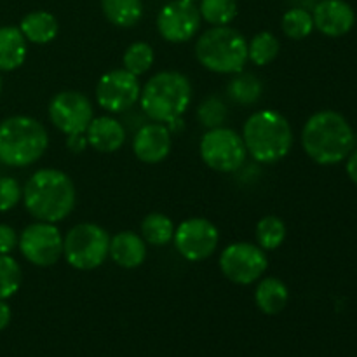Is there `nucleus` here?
Returning a JSON list of instances; mask_svg holds the SVG:
<instances>
[{
  "label": "nucleus",
  "instance_id": "nucleus-1",
  "mask_svg": "<svg viewBox=\"0 0 357 357\" xmlns=\"http://www.w3.org/2000/svg\"><path fill=\"white\" fill-rule=\"evenodd\" d=\"M26 211L38 222L59 223L73 211L77 201L72 178L59 169L35 171L23 190Z\"/></svg>",
  "mask_w": 357,
  "mask_h": 357
},
{
  "label": "nucleus",
  "instance_id": "nucleus-2",
  "mask_svg": "<svg viewBox=\"0 0 357 357\" xmlns=\"http://www.w3.org/2000/svg\"><path fill=\"white\" fill-rule=\"evenodd\" d=\"M354 143V129L335 110L316 112L302 129L303 150L321 166H333L347 159Z\"/></svg>",
  "mask_w": 357,
  "mask_h": 357
},
{
  "label": "nucleus",
  "instance_id": "nucleus-3",
  "mask_svg": "<svg viewBox=\"0 0 357 357\" xmlns=\"http://www.w3.org/2000/svg\"><path fill=\"white\" fill-rule=\"evenodd\" d=\"M248 153L260 164L284 159L293 146V129L288 119L275 110L255 112L243 128Z\"/></svg>",
  "mask_w": 357,
  "mask_h": 357
},
{
  "label": "nucleus",
  "instance_id": "nucleus-4",
  "mask_svg": "<svg viewBox=\"0 0 357 357\" xmlns=\"http://www.w3.org/2000/svg\"><path fill=\"white\" fill-rule=\"evenodd\" d=\"M192 101L190 80L180 72H159L143 86L139 103L143 112L160 124L181 119Z\"/></svg>",
  "mask_w": 357,
  "mask_h": 357
},
{
  "label": "nucleus",
  "instance_id": "nucleus-5",
  "mask_svg": "<svg viewBox=\"0 0 357 357\" xmlns=\"http://www.w3.org/2000/svg\"><path fill=\"white\" fill-rule=\"evenodd\" d=\"M47 146V131L33 117L14 115L0 122V164L31 166L44 155Z\"/></svg>",
  "mask_w": 357,
  "mask_h": 357
},
{
  "label": "nucleus",
  "instance_id": "nucleus-6",
  "mask_svg": "<svg viewBox=\"0 0 357 357\" xmlns=\"http://www.w3.org/2000/svg\"><path fill=\"white\" fill-rule=\"evenodd\" d=\"M195 56L209 72L236 75L248 63V42L241 31L229 24L213 26L195 42Z\"/></svg>",
  "mask_w": 357,
  "mask_h": 357
},
{
  "label": "nucleus",
  "instance_id": "nucleus-7",
  "mask_svg": "<svg viewBox=\"0 0 357 357\" xmlns=\"http://www.w3.org/2000/svg\"><path fill=\"white\" fill-rule=\"evenodd\" d=\"M110 237L96 223H79L63 237V257L77 271H94L108 258Z\"/></svg>",
  "mask_w": 357,
  "mask_h": 357
},
{
  "label": "nucleus",
  "instance_id": "nucleus-8",
  "mask_svg": "<svg viewBox=\"0 0 357 357\" xmlns=\"http://www.w3.org/2000/svg\"><path fill=\"white\" fill-rule=\"evenodd\" d=\"M201 159L211 169L218 173H234L246 162L248 150L243 136L234 129L215 128L209 129L199 145Z\"/></svg>",
  "mask_w": 357,
  "mask_h": 357
},
{
  "label": "nucleus",
  "instance_id": "nucleus-9",
  "mask_svg": "<svg viewBox=\"0 0 357 357\" xmlns=\"http://www.w3.org/2000/svg\"><path fill=\"white\" fill-rule=\"evenodd\" d=\"M268 260L258 244L234 243L220 255V271L229 281L248 286L265 274Z\"/></svg>",
  "mask_w": 357,
  "mask_h": 357
},
{
  "label": "nucleus",
  "instance_id": "nucleus-10",
  "mask_svg": "<svg viewBox=\"0 0 357 357\" xmlns=\"http://www.w3.org/2000/svg\"><path fill=\"white\" fill-rule=\"evenodd\" d=\"M24 260L37 267H51L63 257V236L54 223L37 222L28 225L17 239Z\"/></svg>",
  "mask_w": 357,
  "mask_h": 357
},
{
  "label": "nucleus",
  "instance_id": "nucleus-11",
  "mask_svg": "<svg viewBox=\"0 0 357 357\" xmlns=\"http://www.w3.org/2000/svg\"><path fill=\"white\" fill-rule=\"evenodd\" d=\"M49 119L63 135H82L94 119L93 103L79 91H63L49 103Z\"/></svg>",
  "mask_w": 357,
  "mask_h": 357
},
{
  "label": "nucleus",
  "instance_id": "nucleus-12",
  "mask_svg": "<svg viewBox=\"0 0 357 357\" xmlns=\"http://www.w3.org/2000/svg\"><path fill=\"white\" fill-rule=\"evenodd\" d=\"M174 246L188 261H202L211 257L220 244L215 223L206 218H188L174 229Z\"/></svg>",
  "mask_w": 357,
  "mask_h": 357
},
{
  "label": "nucleus",
  "instance_id": "nucleus-13",
  "mask_svg": "<svg viewBox=\"0 0 357 357\" xmlns=\"http://www.w3.org/2000/svg\"><path fill=\"white\" fill-rule=\"evenodd\" d=\"M142 87L138 77L126 68L112 70L105 73L96 86V101L103 110L110 114H122L128 108L135 107L139 100Z\"/></svg>",
  "mask_w": 357,
  "mask_h": 357
},
{
  "label": "nucleus",
  "instance_id": "nucleus-14",
  "mask_svg": "<svg viewBox=\"0 0 357 357\" xmlns=\"http://www.w3.org/2000/svg\"><path fill=\"white\" fill-rule=\"evenodd\" d=\"M201 13L195 2L173 0L157 14V30L164 40L171 44H183L195 37L201 28Z\"/></svg>",
  "mask_w": 357,
  "mask_h": 357
},
{
  "label": "nucleus",
  "instance_id": "nucleus-15",
  "mask_svg": "<svg viewBox=\"0 0 357 357\" xmlns=\"http://www.w3.org/2000/svg\"><path fill=\"white\" fill-rule=\"evenodd\" d=\"M314 28L323 35L338 38L347 35L356 24V13L345 0H321L312 13Z\"/></svg>",
  "mask_w": 357,
  "mask_h": 357
},
{
  "label": "nucleus",
  "instance_id": "nucleus-16",
  "mask_svg": "<svg viewBox=\"0 0 357 357\" xmlns=\"http://www.w3.org/2000/svg\"><path fill=\"white\" fill-rule=\"evenodd\" d=\"M171 145L169 128L160 122L143 126L132 138V152L145 164L162 162L169 155Z\"/></svg>",
  "mask_w": 357,
  "mask_h": 357
},
{
  "label": "nucleus",
  "instance_id": "nucleus-17",
  "mask_svg": "<svg viewBox=\"0 0 357 357\" xmlns=\"http://www.w3.org/2000/svg\"><path fill=\"white\" fill-rule=\"evenodd\" d=\"M86 138L96 152L114 153L124 145L126 129L117 119L103 115L91 121L89 128L86 129Z\"/></svg>",
  "mask_w": 357,
  "mask_h": 357
},
{
  "label": "nucleus",
  "instance_id": "nucleus-18",
  "mask_svg": "<svg viewBox=\"0 0 357 357\" xmlns=\"http://www.w3.org/2000/svg\"><path fill=\"white\" fill-rule=\"evenodd\" d=\"M108 257L122 268H136L145 261L146 258V243L143 237L131 230L115 234L110 239V250Z\"/></svg>",
  "mask_w": 357,
  "mask_h": 357
},
{
  "label": "nucleus",
  "instance_id": "nucleus-19",
  "mask_svg": "<svg viewBox=\"0 0 357 357\" xmlns=\"http://www.w3.org/2000/svg\"><path fill=\"white\" fill-rule=\"evenodd\" d=\"M26 38L20 28H0V72L17 70L26 59Z\"/></svg>",
  "mask_w": 357,
  "mask_h": 357
},
{
  "label": "nucleus",
  "instance_id": "nucleus-20",
  "mask_svg": "<svg viewBox=\"0 0 357 357\" xmlns=\"http://www.w3.org/2000/svg\"><path fill=\"white\" fill-rule=\"evenodd\" d=\"M20 30L26 42L44 45L56 38L59 30L58 20L47 10H33L21 20Z\"/></svg>",
  "mask_w": 357,
  "mask_h": 357
},
{
  "label": "nucleus",
  "instance_id": "nucleus-21",
  "mask_svg": "<svg viewBox=\"0 0 357 357\" xmlns=\"http://www.w3.org/2000/svg\"><path fill=\"white\" fill-rule=\"evenodd\" d=\"M257 307L267 316H275L282 312L289 302V289L281 279L265 278L258 282L255 291Z\"/></svg>",
  "mask_w": 357,
  "mask_h": 357
},
{
  "label": "nucleus",
  "instance_id": "nucleus-22",
  "mask_svg": "<svg viewBox=\"0 0 357 357\" xmlns=\"http://www.w3.org/2000/svg\"><path fill=\"white\" fill-rule=\"evenodd\" d=\"M101 10L112 24L121 28H131L142 20V0H101Z\"/></svg>",
  "mask_w": 357,
  "mask_h": 357
},
{
  "label": "nucleus",
  "instance_id": "nucleus-23",
  "mask_svg": "<svg viewBox=\"0 0 357 357\" xmlns=\"http://www.w3.org/2000/svg\"><path fill=\"white\" fill-rule=\"evenodd\" d=\"M174 223L162 213H150L142 222V237L150 246H164L174 237Z\"/></svg>",
  "mask_w": 357,
  "mask_h": 357
},
{
  "label": "nucleus",
  "instance_id": "nucleus-24",
  "mask_svg": "<svg viewBox=\"0 0 357 357\" xmlns=\"http://www.w3.org/2000/svg\"><path fill=\"white\" fill-rule=\"evenodd\" d=\"M261 93H264V86H261L260 79L253 73H236V77L227 86V94L237 105L257 103L260 100Z\"/></svg>",
  "mask_w": 357,
  "mask_h": 357
},
{
  "label": "nucleus",
  "instance_id": "nucleus-25",
  "mask_svg": "<svg viewBox=\"0 0 357 357\" xmlns=\"http://www.w3.org/2000/svg\"><path fill=\"white\" fill-rule=\"evenodd\" d=\"M286 234H288L286 223L279 216H265L257 223V230H255L258 246L264 251L278 250L284 243Z\"/></svg>",
  "mask_w": 357,
  "mask_h": 357
},
{
  "label": "nucleus",
  "instance_id": "nucleus-26",
  "mask_svg": "<svg viewBox=\"0 0 357 357\" xmlns=\"http://www.w3.org/2000/svg\"><path fill=\"white\" fill-rule=\"evenodd\" d=\"M279 49H281V44L274 33L260 31L248 44V59L257 66H265L278 58Z\"/></svg>",
  "mask_w": 357,
  "mask_h": 357
},
{
  "label": "nucleus",
  "instance_id": "nucleus-27",
  "mask_svg": "<svg viewBox=\"0 0 357 357\" xmlns=\"http://www.w3.org/2000/svg\"><path fill=\"white\" fill-rule=\"evenodd\" d=\"M282 31L291 40H303L314 31L312 14L302 7H293L282 16L281 21Z\"/></svg>",
  "mask_w": 357,
  "mask_h": 357
},
{
  "label": "nucleus",
  "instance_id": "nucleus-28",
  "mask_svg": "<svg viewBox=\"0 0 357 357\" xmlns=\"http://www.w3.org/2000/svg\"><path fill=\"white\" fill-rule=\"evenodd\" d=\"M199 13L213 26H227L237 16L236 0H201Z\"/></svg>",
  "mask_w": 357,
  "mask_h": 357
},
{
  "label": "nucleus",
  "instance_id": "nucleus-29",
  "mask_svg": "<svg viewBox=\"0 0 357 357\" xmlns=\"http://www.w3.org/2000/svg\"><path fill=\"white\" fill-rule=\"evenodd\" d=\"M124 68L131 72L132 75L139 77L149 72L153 65V49L146 42H135L129 45L124 52Z\"/></svg>",
  "mask_w": 357,
  "mask_h": 357
},
{
  "label": "nucleus",
  "instance_id": "nucleus-30",
  "mask_svg": "<svg viewBox=\"0 0 357 357\" xmlns=\"http://www.w3.org/2000/svg\"><path fill=\"white\" fill-rule=\"evenodd\" d=\"M23 282L20 264L9 255H0V300H7L17 293Z\"/></svg>",
  "mask_w": 357,
  "mask_h": 357
},
{
  "label": "nucleus",
  "instance_id": "nucleus-31",
  "mask_svg": "<svg viewBox=\"0 0 357 357\" xmlns=\"http://www.w3.org/2000/svg\"><path fill=\"white\" fill-rule=\"evenodd\" d=\"M197 119L204 128L215 129L222 128L223 122L227 121V107L220 98L209 96L199 105Z\"/></svg>",
  "mask_w": 357,
  "mask_h": 357
},
{
  "label": "nucleus",
  "instance_id": "nucleus-32",
  "mask_svg": "<svg viewBox=\"0 0 357 357\" xmlns=\"http://www.w3.org/2000/svg\"><path fill=\"white\" fill-rule=\"evenodd\" d=\"M23 199V188L14 178L0 176V213L10 211Z\"/></svg>",
  "mask_w": 357,
  "mask_h": 357
},
{
  "label": "nucleus",
  "instance_id": "nucleus-33",
  "mask_svg": "<svg viewBox=\"0 0 357 357\" xmlns=\"http://www.w3.org/2000/svg\"><path fill=\"white\" fill-rule=\"evenodd\" d=\"M17 234L13 227L0 223V255H9L17 246Z\"/></svg>",
  "mask_w": 357,
  "mask_h": 357
},
{
  "label": "nucleus",
  "instance_id": "nucleus-34",
  "mask_svg": "<svg viewBox=\"0 0 357 357\" xmlns=\"http://www.w3.org/2000/svg\"><path fill=\"white\" fill-rule=\"evenodd\" d=\"M66 146H68L70 152L73 153L84 152V150L89 146V143H87V138H86V132H82V135H68V138H66Z\"/></svg>",
  "mask_w": 357,
  "mask_h": 357
},
{
  "label": "nucleus",
  "instance_id": "nucleus-35",
  "mask_svg": "<svg viewBox=\"0 0 357 357\" xmlns=\"http://www.w3.org/2000/svg\"><path fill=\"white\" fill-rule=\"evenodd\" d=\"M345 169H347V176L351 178L352 183L357 185V150H352V152L349 153Z\"/></svg>",
  "mask_w": 357,
  "mask_h": 357
},
{
  "label": "nucleus",
  "instance_id": "nucleus-36",
  "mask_svg": "<svg viewBox=\"0 0 357 357\" xmlns=\"http://www.w3.org/2000/svg\"><path fill=\"white\" fill-rule=\"evenodd\" d=\"M10 317H13V312H10V307L7 305L6 300H0V331L6 330L10 323Z\"/></svg>",
  "mask_w": 357,
  "mask_h": 357
},
{
  "label": "nucleus",
  "instance_id": "nucleus-37",
  "mask_svg": "<svg viewBox=\"0 0 357 357\" xmlns=\"http://www.w3.org/2000/svg\"><path fill=\"white\" fill-rule=\"evenodd\" d=\"M0 91H2V77H0Z\"/></svg>",
  "mask_w": 357,
  "mask_h": 357
},
{
  "label": "nucleus",
  "instance_id": "nucleus-38",
  "mask_svg": "<svg viewBox=\"0 0 357 357\" xmlns=\"http://www.w3.org/2000/svg\"><path fill=\"white\" fill-rule=\"evenodd\" d=\"M188 2H197V0H188Z\"/></svg>",
  "mask_w": 357,
  "mask_h": 357
},
{
  "label": "nucleus",
  "instance_id": "nucleus-39",
  "mask_svg": "<svg viewBox=\"0 0 357 357\" xmlns=\"http://www.w3.org/2000/svg\"><path fill=\"white\" fill-rule=\"evenodd\" d=\"M291 2H295V0H291Z\"/></svg>",
  "mask_w": 357,
  "mask_h": 357
}]
</instances>
